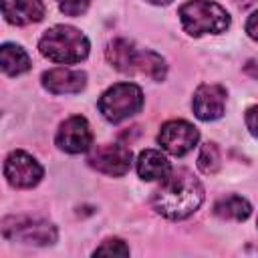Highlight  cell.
I'll return each instance as SVG.
<instances>
[{
  "label": "cell",
  "mask_w": 258,
  "mask_h": 258,
  "mask_svg": "<svg viewBox=\"0 0 258 258\" xmlns=\"http://www.w3.org/2000/svg\"><path fill=\"white\" fill-rule=\"evenodd\" d=\"M198 167L202 173L212 175L220 169V151L216 147V143H204L198 155Z\"/></svg>",
  "instance_id": "17"
},
{
  "label": "cell",
  "mask_w": 258,
  "mask_h": 258,
  "mask_svg": "<svg viewBox=\"0 0 258 258\" xmlns=\"http://www.w3.org/2000/svg\"><path fill=\"white\" fill-rule=\"evenodd\" d=\"M137 173L145 181H161L171 173V163L161 151L143 149L137 157Z\"/></svg>",
  "instance_id": "14"
},
{
  "label": "cell",
  "mask_w": 258,
  "mask_h": 258,
  "mask_svg": "<svg viewBox=\"0 0 258 258\" xmlns=\"http://www.w3.org/2000/svg\"><path fill=\"white\" fill-rule=\"evenodd\" d=\"M149 4H155V6H165V4H171L173 0H145Z\"/></svg>",
  "instance_id": "22"
},
{
  "label": "cell",
  "mask_w": 258,
  "mask_h": 258,
  "mask_svg": "<svg viewBox=\"0 0 258 258\" xmlns=\"http://www.w3.org/2000/svg\"><path fill=\"white\" fill-rule=\"evenodd\" d=\"M214 214L222 220H234L244 222L252 214V206L242 196H226L214 204Z\"/></svg>",
  "instance_id": "16"
},
{
  "label": "cell",
  "mask_w": 258,
  "mask_h": 258,
  "mask_svg": "<svg viewBox=\"0 0 258 258\" xmlns=\"http://www.w3.org/2000/svg\"><path fill=\"white\" fill-rule=\"evenodd\" d=\"M54 143L64 153H85L93 145V133L89 127V121L81 115H73L64 119L56 131Z\"/></svg>",
  "instance_id": "10"
},
{
  "label": "cell",
  "mask_w": 258,
  "mask_h": 258,
  "mask_svg": "<svg viewBox=\"0 0 258 258\" xmlns=\"http://www.w3.org/2000/svg\"><path fill=\"white\" fill-rule=\"evenodd\" d=\"M89 38L75 26L56 24L48 28L40 40L38 50L44 58L58 64H77L89 56Z\"/></svg>",
  "instance_id": "3"
},
{
  "label": "cell",
  "mask_w": 258,
  "mask_h": 258,
  "mask_svg": "<svg viewBox=\"0 0 258 258\" xmlns=\"http://www.w3.org/2000/svg\"><path fill=\"white\" fill-rule=\"evenodd\" d=\"M194 115L202 121H216L224 115L226 109V89L218 83L200 85L191 99Z\"/></svg>",
  "instance_id": "11"
},
{
  "label": "cell",
  "mask_w": 258,
  "mask_h": 258,
  "mask_svg": "<svg viewBox=\"0 0 258 258\" xmlns=\"http://www.w3.org/2000/svg\"><path fill=\"white\" fill-rule=\"evenodd\" d=\"M198 141L200 131L183 119H171L163 123L157 133V143L161 145V149L175 157H183L185 153H189L198 145Z\"/></svg>",
  "instance_id": "7"
},
{
  "label": "cell",
  "mask_w": 258,
  "mask_h": 258,
  "mask_svg": "<svg viewBox=\"0 0 258 258\" xmlns=\"http://www.w3.org/2000/svg\"><path fill=\"white\" fill-rule=\"evenodd\" d=\"M2 234L8 240H18L24 244L46 246L56 240V228L44 220L32 218H8L4 220Z\"/></svg>",
  "instance_id": "6"
},
{
  "label": "cell",
  "mask_w": 258,
  "mask_h": 258,
  "mask_svg": "<svg viewBox=\"0 0 258 258\" xmlns=\"http://www.w3.org/2000/svg\"><path fill=\"white\" fill-rule=\"evenodd\" d=\"M177 14L189 36L220 34L230 26V14L214 0H189L179 6Z\"/></svg>",
  "instance_id": "4"
},
{
  "label": "cell",
  "mask_w": 258,
  "mask_h": 258,
  "mask_svg": "<svg viewBox=\"0 0 258 258\" xmlns=\"http://www.w3.org/2000/svg\"><path fill=\"white\" fill-rule=\"evenodd\" d=\"M0 67H2L4 75L18 77L30 69V58L22 46L12 44V42H4L0 48Z\"/></svg>",
  "instance_id": "15"
},
{
  "label": "cell",
  "mask_w": 258,
  "mask_h": 258,
  "mask_svg": "<svg viewBox=\"0 0 258 258\" xmlns=\"http://www.w3.org/2000/svg\"><path fill=\"white\" fill-rule=\"evenodd\" d=\"M87 161H89V165L93 169H97V171H101L105 175L119 177V175H125L131 169L133 155H131V149L125 147V145L107 143V145L95 147Z\"/></svg>",
  "instance_id": "9"
},
{
  "label": "cell",
  "mask_w": 258,
  "mask_h": 258,
  "mask_svg": "<svg viewBox=\"0 0 258 258\" xmlns=\"http://www.w3.org/2000/svg\"><path fill=\"white\" fill-rule=\"evenodd\" d=\"M95 256H129V248L123 240L109 238L95 250Z\"/></svg>",
  "instance_id": "18"
},
{
  "label": "cell",
  "mask_w": 258,
  "mask_h": 258,
  "mask_svg": "<svg viewBox=\"0 0 258 258\" xmlns=\"http://www.w3.org/2000/svg\"><path fill=\"white\" fill-rule=\"evenodd\" d=\"M44 175L42 165L26 151H12L4 161V177L16 189L34 187Z\"/></svg>",
  "instance_id": "8"
},
{
  "label": "cell",
  "mask_w": 258,
  "mask_h": 258,
  "mask_svg": "<svg viewBox=\"0 0 258 258\" xmlns=\"http://www.w3.org/2000/svg\"><path fill=\"white\" fill-rule=\"evenodd\" d=\"M204 202V185L189 169H171L153 191L151 206L167 220H183L191 216Z\"/></svg>",
  "instance_id": "1"
},
{
  "label": "cell",
  "mask_w": 258,
  "mask_h": 258,
  "mask_svg": "<svg viewBox=\"0 0 258 258\" xmlns=\"http://www.w3.org/2000/svg\"><path fill=\"white\" fill-rule=\"evenodd\" d=\"M40 81H42V87L52 95H73V93H81L85 89L87 75L79 69L56 67V69L44 71Z\"/></svg>",
  "instance_id": "12"
},
{
  "label": "cell",
  "mask_w": 258,
  "mask_h": 258,
  "mask_svg": "<svg viewBox=\"0 0 258 258\" xmlns=\"http://www.w3.org/2000/svg\"><path fill=\"white\" fill-rule=\"evenodd\" d=\"M97 107L109 123H121L141 111L143 91L135 83H117L99 97Z\"/></svg>",
  "instance_id": "5"
},
{
  "label": "cell",
  "mask_w": 258,
  "mask_h": 258,
  "mask_svg": "<svg viewBox=\"0 0 258 258\" xmlns=\"http://www.w3.org/2000/svg\"><path fill=\"white\" fill-rule=\"evenodd\" d=\"M4 20L16 26H26L42 20L44 4L40 0H2Z\"/></svg>",
  "instance_id": "13"
},
{
  "label": "cell",
  "mask_w": 258,
  "mask_h": 258,
  "mask_svg": "<svg viewBox=\"0 0 258 258\" xmlns=\"http://www.w3.org/2000/svg\"><path fill=\"white\" fill-rule=\"evenodd\" d=\"M105 56L113 69L127 73V75L139 73V75H147L153 81H163L167 73L165 60L157 52L139 48L131 40H125V38H117L109 42Z\"/></svg>",
  "instance_id": "2"
},
{
  "label": "cell",
  "mask_w": 258,
  "mask_h": 258,
  "mask_svg": "<svg viewBox=\"0 0 258 258\" xmlns=\"http://www.w3.org/2000/svg\"><path fill=\"white\" fill-rule=\"evenodd\" d=\"M246 32H248V36H250L252 40L258 42V10L252 12V16L246 20Z\"/></svg>",
  "instance_id": "21"
},
{
  "label": "cell",
  "mask_w": 258,
  "mask_h": 258,
  "mask_svg": "<svg viewBox=\"0 0 258 258\" xmlns=\"http://www.w3.org/2000/svg\"><path fill=\"white\" fill-rule=\"evenodd\" d=\"M246 127L248 131L258 139V105H252L250 109H246Z\"/></svg>",
  "instance_id": "20"
},
{
  "label": "cell",
  "mask_w": 258,
  "mask_h": 258,
  "mask_svg": "<svg viewBox=\"0 0 258 258\" xmlns=\"http://www.w3.org/2000/svg\"><path fill=\"white\" fill-rule=\"evenodd\" d=\"M58 8L67 16H81L91 6V0H56Z\"/></svg>",
  "instance_id": "19"
}]
</instances>
